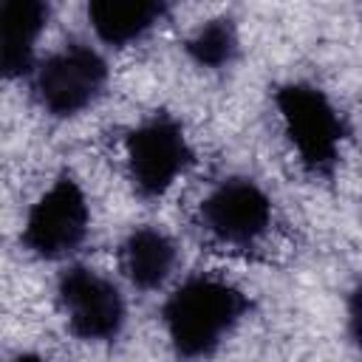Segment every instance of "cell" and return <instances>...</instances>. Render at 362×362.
I'll return each mask as SVG.
<instances>
[{"label": "cell", "mask_w": 362, "mask_h": 362, "mask_svg": "<svg viewBox=\"0 0 362 362\" xmlns=\"http://www.w3.org/2000/svg\"><path fill=\"white\" fill-rule=\"evenodd\" d=\"M249 314L243 288L218 274L181 280L161 305V325L170 348L181 359L212 356Z\"/></svg>", "instance_id": "obj_1"}, {"label": "cell", "mask_w": 362, "mask_h": 362, "mask_svg": "<svg viewBox=\"0 0 362 362\" xmlns=\"http://www.w3.org/2000/svg\"><path fill=\"white\" fill-rule=\"evenodd\" d=\"M274 105L297 161L314 175H328L339 161L345 127L325 90L311 82H286L277 88Z\"/></svg>", "instance_id": "obj_2"}, {"label": "cell", "mask_w": 362, "mask_h": 362, "mask_svg": "<svg viewBox=\"0 0 362 362\" xmlns=\"http://www.w3.org/2000/svg\"><path fill=\"white\" fill-rule=\"evenodd\" d=\"M28 79L37 105L48 116L74 119L105 93L110 68L105 54L90 42H65L40 59Z\"/></svg>", "instance_id": "obj_3"}, {"label": "cell", "mask_w": 362, "mask_h": 362, "mask_svg": "<svg viewBox=\"0 0 362 362\" xmlns=\"http://www.w3.org/2000/svg\"><path fill=\"white\" fill-rule=\"evenodd\" d=\"M90 229L88 195L76 178L59 175L28 206L20 240L40 260H68L79 252Z\"/></svg>", "instance_id": "obj_4"}, {"label": "cell", "mask_w": 362, "mask_h": 362, "mask_svg": "<svg viewBox=\"0 0 362 362\" xmlns=\"http://www.w3.org/2000/svg\"><path fill=\"white\" fill-rule=\"evenodd\" d=\"M57 305L68 331L82 342H113L127 322L119 283L85 263H71L59 272Z\"/></svg>", "instance_id": "obj_5"}, {"label": "cell", "mask_w": 362, "mask_h": 362, "mask_svg": "<svg viewBox=\"0 0 362 362\" xmlns=\"http://www.w3.org/2000/svg\"><path fill=\"white\" fill-rule=\"evenodd\" d=\"M124 164L139 195H167L192 164V147L181 122L170 113L141 119L124 136Z\"/></svg>", "instance_id": "obj_6"}, {"label": "cell", "mask_w": 362, "mask_h": 362, "mask_svg": "<svg viewBox=\"0 0 362 362\" xmlns=\"http://www.w3.org/2000/svg\"><path fill=\"white\" fill-rule=\"evenodd\" d=\"M198 223L212 240L249 249L272 226V198L252 178H223L201 198Z\"/></svg>", "instance_id": "obj_7"}, {"label": "cell", "mask_w": 362, "mask_h": 362, "mask_svg": "<svg viewBox=\"0 0 362 362\" xmlns=\"http://www.w3.org/2000/svg\"><path fill=\"white\" fill-rule=\"evenodd\" d=\"M42 0H6L0 6V68L6 79L31 76L37 68V42L48 25Z\"/></svg>", "instance_id": "obj_8"}, {"label": "cell", "mask_w": 362, "mask_h": 362, "mask_svg": "<svg viewBox=\"0 0 362 362\" xmlns=\"http://www.w3.org/2000/svg\"><path fill=\"white\" fill-rule=\"evenodd\" d=\"M119 263H122V274L133 288L156 291L173 277L178 263V246L158 226H136L122 240Z\"/></svg>", "instance_id": "obj_9"}, {"label": "cell", "mask_w": 362, "mask_h": 362, "mask_svg": "<svg viewBox=\"0 0 362 362\" xmlns=\"http://www.w3.org/2000/svg\"><path fill=\"white\" fill-rule=\"evenodd\" d=\"M167 14L164 3L156 0H90L88 23L99 42L110 48H127L144 40Z\"/></svg>", "instance_id": "obj_10"}, {"label": "cell", "mask_w": 362, "mask_h": 362, "mask_svg": "<svg viewBox=\"0 0 362 362\" xmlns=\"http://www.w3.org/2000/svg\"><path fill=\"white\" fill-rule=\"evenodd\" d=\"M187 57L198 65V68H226L235 62L238 48H240V37H238V25L226 17H215L201 23L189 37H187Z\"/></svg>", "instance_id": "obj_11"}, {"label": "cell", "mask_w": 362, "mask_h": 362, "mask_svg": "<svg viewBox=\"0 0 362 362\" xmlns=\"http://www.w3.org/2000/svg\"><path fill=\"white\" fill-rule=\"evenodd\" d=\"M345 314H348V337L356 345V351L362 354V286H356L351 291Z\"/></svg>", "instance_id": "obj_12"}, {"label": "cell", "mask_w": 362, "mask_h": 362, "mask_svg": "<svg viewBox=\"0 0 362 362\" xmlns=\"http://www.w3.org/2000/svg\"><path fill=\"white\" fill-rule=\"evenodd\" d=\"M11 362H48V359H42V356H37V354H17Z\"/></svg>", "instance_id": "obj_13"}]
</instances>
